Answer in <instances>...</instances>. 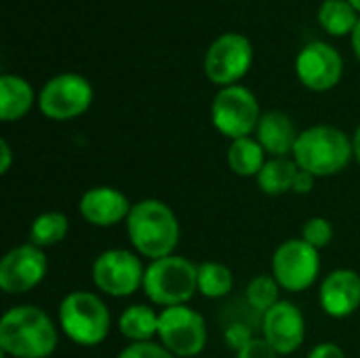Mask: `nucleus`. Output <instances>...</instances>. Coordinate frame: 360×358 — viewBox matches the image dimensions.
<instances>
[{
    "mask_svg": "<svg viewBox=\"0 0 360 358\" xmlns=\"http://www.w3.org/2000/svg\"><path fill=\"white\" fill-rule=\"evenodd\" d=\"M262 338L278 354L289 357L297 352L306 338V319L304 312L287 300H281L259 319Z\"/></svg>",
    "mask_w": 360,
    "mask_h": 358,
    "instance_id": "obj_13",
    "label": "nucleus"
},
{
    "mask_svg": "<svg viewBox=\"0 0 360 358\" xmlns=\"http://www.w3.org/2000/svg\"><path fill=\"white\" fill-rule=\"evenodd\" d=\"M321 274L319 249L310 247L302 238H289L281 243L272 255V276L281 289L289 293H302L310 289Z\"/></svg>",
    "mask_w": 360,
    "mask_h": 358,
    "instance_id": "obj_9",
    "label": "nucleus"
},
{
    "mask_svg": "<svg viewBox=\"0 0 360 358\" xmlns=\"http://www.w3.org/2000/svg\"><path fill=\"white\" fill-rule=\"evenodd\" d=\"M302 241H306L314 249H325L333 241V226L325 217H310L302 226Z\"/></svg>",
    "mask_w": 360,
    "mask_h": 358,
    "instance_id": "obj_26",
    "label": "nucleus"
},
{
    "mask_svg": "<svg viewBox=\"0 0 360 358\" xmlns=\"http://www.w3.org/2000/svg\"><path fill=\"white\" fill-rule=\"evenodd\" d=\"M255 135H257V141L262 143V148L266 150V154H270L272 158L293 154V148L300 137L293 120L278 110H270V112L262 114Z\"/></svg>",
    "mask_w": 360,
    "mask_h": 358,
    "instance_id": "obj_17",
    "label": "nucleus"
},
{
    "mask_svg": "<svg viewBox=\"0 0 360 358\" xmlns=\"http://www.w3.org/2000/svg\"><path fill=\"white\" fill-rule=\"evenodd\" d=\"M316 179H319V177H314L312 173L300 169L297 175H295V181H293V192H295V194H310L312 188H314V184H316Z\"/></svg>",
    "mask_w": 360,
    "mask_h": 358,
    "instance_id": "obj_31",
    "label": "nucleus"
},
{
    "mask_svg": "<svg viewBox=\"0 0 360 358\" xmlns=\"http://www.w3.org/2000/svg\"><path fill=\"white\" fill-rule=\"evenodd\" d=\"M236 358H281L268 344L264 338H253L249 340L238 352H236Z\"/></svg>",
    "mask_w": 360,
    "mask_h": 358,
    "instance_id": "obj_28",
    "label": "nucleus"
},
{
    "mask_svg": "<svg viewBox=\"0 0 360 358\" xmlns=\"http://www.w3.org/2000/svg\"><path fill=\"white\" fill-rule=\"evenodd\" d=\"M59 342L51 317L38 306H15L0 321V350L13 358H49Z\"/></svg>",
    "mask_w": 360,
    "mask_h": 358,
    "instance_id": "obj_1",
    "label": "nucleus"
},
{
    "mask_svg": "<svg viewBox=\"0 0 360 358\" xmlns=\"http://www.w3.org/2000/svg\"><path fill=\"white\" fill-rule=\"evenodd\" d=\"M278 295H281V285L276 283V279L272 274H259L249 281L245 289V304L262 317L264 312H268L272 306L281 302Z\"/></svg>",
    "mask_w": 360,
    "mask_h": 358,
    "instance_id": "obj_25",
    "label": "nucleus"
},
{
    "mask_svg": "<svg viewBox=\"0 0 360 358\" xmlns=\"http://www.w3.org/2000/svg\"><path fill=\"white\" fill-rule=\"evenodd\" d=\"M158 314L160 312L146 304H133L122 310L118 319V331L131 344L152 342V338L158 335Z\"/></svg>",
    "mask_w": 360,
    "mask_h": 358,
    "instance_id": "obj_19",
    "label": "nucleus"
},
{
    "mask_svg": "<svg viewBox=\"0 0 360 358\" xmlns=\"http://www.w3.org/2000/svg\"><path fill=\"white\" fill-rule=\"evenodd\" d=\"M11 162H13V152H11V146L6 139H0V173H8L11 169Z\"/></svg>",
    "mask_w": 360,
    "mask_h": 358,
    "instance_id": "obj_32",
    "label": "nucleus"
},
{
    "mask_svg": "<svg viewBox=\"0 0 360 358\" xmlns=\"http://www.w3.org/2000/svg\"><path fill=\"white\" fill-rule=\"evenodd\" d=\"M34 103V89L21 76L4 74L0 78V118L13 122L23 118Z\"/></svg>",
    "mask_w": 360,
    "mask_h": 358,
    "instance_id": "obj_18",
    "label": "nucleus"
},
{
    "mask_svg": "<svg viewBox=\"0 0 360 358\" xmlns=\"http://www.w3.org/2000/svg\"><path fill=\"white\" fill-rule=\"evenodd\" d=\"M234 289V274L226 264L205 262L198 266V293L207 300H221Z\"/></svg>",
    "mask_w": 360,
    "mask_h": 358,
    "instance_id": "obj_23",
    "label": "nucleus"
},
{
    "mask_svg": "<svg viewBox=\"0 0 360 358\" xmlns=\"http://www.w3.org/2000/svg\"><path fill=\"white\" fill-rule=\"evenodd\" d=\"M295 72L300 82L310 91L333 89L344 74V61L338 49L327 42H312L304 46L295 61Z\"/></svg>",
    "mask_w": 360,
    "mask_h": 358,
    "instance_id": "obj_14",
    "label": "nucleus"
},
{
    "mask_svg": "<svg viewBox=\"0 0 360 358\" xmlns=\"http://www.w3.org/2000/svg\"><path fill=\"white\" fill-rule=\"evenodd\" d=\"M198 291V266L181 255L150 262L143 276L146 298L162 308L184 306Z\"/></svg>",
    "mask_w": 360,
    "mask_h": 358,
    "instance_id": "obj_5",
    "label": "nucleus"
},
{
    "mask_svg": "<svg viewBox=\"0 0 360 358\" xmlns=\"http://www.w3.org/2000/svg\"><path fill=\"white\" fill-rule=\"evenodd\" d=\"M91 82L84 76L72 72L51 78L38 95V108L51 120L78 118L91 108Z\"/></svg>",
    "mask_w": 360,
    "mask_h": 358,
    "instance_id": "obj_10",
    "label": "nucleus"
},
{
    "mask_svg": "<svg viewBox=\"0 0 360 358\" xmlns=\"http://www.w3.org/2000/svg\"><path fill=\"white\" fill-rule=\"evenodd\" d=\"M57 321L68 340L82 348L103 344L112 327L108 304L93 291L68 293L59 304Z\"/></svg>",
    "mask_w": 360,
    "mask_h": 358,
    "instance_id": "obj_4",
    "label": "nucleus"
},
{
    "mask_svg": "<svg viewBox=\"0 0 360 358\" xmlns=\"http://www.w3.org/2000/svg\"><path fill=\"white\" fill-rule=\"evenodd\" d=\"M321 25L333 36H346L354 32L359 17L356 8L348 0H325L319 8Z\"/></svg>",
    "mask_w": 360,
    "mask_h": 358,
    "instance_id": "obj_24",
    "label": "nucleus"
},
{
    "mask_svg": "<svg viewBox=\"0 0 360 358\" xmlns=\"http://www.w3.org/2000/svg\"><path fill=\"white\" fill-rule=\"evenodd\" d=\"M352 49H354V53H356V57H359L360 61V19L359 23H356V27H354V32H352Z\"/></svg>",
    "mask_w": 360,
    "mask_h": 358,
    "instance_id": "obj_33",
    "label": "nucleus"
},
{
    "mask_svg": "<svg viewBox=\"0 0 360 358\" xmlns=\"http://www.w3.org/2000/svg\"><path fill=\"white\" fill-rule=\"evenodd\" d=\"M297 171H300V167L293 158L281 156V158L266 160L264 169L259 171V175L255 179L264 194L283 196L287 192H293V181H295Z\"/></svg>",
    "mask_w": 360,
    "mask_h": 358,
    "instance_id": "obj_21",
    "label": "nucleus"
},
{
    "mask_svg": "<svg viewBox=\"0 0 360 358\" xmlns=\"http://www.w3.org/2000/svg\"><path fill=\"white\" fill-rule=\"evenodd\" d=\"M308 358H346V354H344V350H342L338 344H333V342H323V344H319V346H314V348L310 350Z\"/></svg>",
    "mask_w": 360,
    "mask_h": 358,
    "instance_id": "obj_30",
    "label": "nucleus"
},
{
    "mask_svg": "<svg viewBox=\"0 0 360 358\" xmlns=\"http://www.w3.org/2000/svg\"><path fill=\"white\" fill-rule=\"evenodd\" d=\"M158 340L177 358L198 357L207 346L205 317L190 306H169L158 314Z\"/></svg>",
    "mask_w": 360,
    "mask_h": 358,
    "instance_id": "obj_6",
    "label": "nucleus"
},
{
    "mask_svg": "<svg viewBox=\"0 0 360 358\" xmlns=\"http://www.w3.org/2000/svg\"><path fill=\"white\" fill-rule=\"evenodd\" d=\"M133 205L129 198L112 186H95L80 196L78 211L86 224L95 228H112L127 222Z\"/></svg>",
    "mask_w": 360,
    "mask_h": 358,
    "instance_id": "obj_16",
    "label": "nucleus"
},
{
    "mask_svg": "<svg viewBox=\"0 0 360 358\" xmlns=\"http://www.w3.org/2000/svg\"><path fill=\"white\" fill-rule=\"evenodd\" d=\"M116 358H177L171 354L160 342H137V344H129L127 348H122Z\"/></svg>",
    "mask_w": 360,
    "mask_h": 358,
    "instance_id": "obj_27",
    "label": "nucleus"
},
{
    "mask_svg": "<svg viewBox=\"0 0 360 358\" xmlns=\"http://www.w3.org/2000/svg\"><path fill=\"white\" fill-rule=\"evenodd\" d=\"M46 270L44 249L32 243L13 247L0 260V289L8 295H23L44 281Z\"/></svg>",
    "mask_w": 360,
    "mask_h": 358,
    "instance_id": "obj_12",
    "label": "nucleus"
},
{
    "mask_svg": "<svg viewBox=\"0 0 360 358\" xmlns=\"http://www.w3.org/2000/svg\"><path fill=\"white\" fill-rule=\"evenodd\" d=\"M352 143H354V158H356V162L360 165V124L356 127V133L352 137Z\"/></svg>",
    "mask_w": 360,
    "mask_h": 358,
    "instance_id": "obj_34",
    "label": "nucleus"
},
{
    "mask_svg": "<svg viewBox=\"0 0 360 358\" xmlns=\"http://www.w3.org/2000/svg\"><path fill=\"white\" fill-rule=\"evenodd\" d=\"M68 230H70L68 215H63L59 211H46V213H40L32 222V226H30V243L40 247V249L55 247L68 236Z\"/></svg>",
    "mask_w": 360,
    "mask_h": 358,
    "instance_id": "obj_22",
    "label": "nucleus"
},
{
    "mask_svg": "<svg viewBox=\"0 0 360 358\" xmlns=\"http://www.w3.org/2000/svg\"><path fill=\"white\" fill-rule=\"evenodd\" d=\"M249 340H253L251 327H249V325H245V323H232V325L226 327V342H228V346H230L232 350L238 352Z\"/></svg>",
    "mask_w": 360,
    "mask_h": 358,
    "instance_id": "obj_29",
    "label": "nucleus"
},
{
    "mask_svg": "<svg viewBox=\"0 0 360 358\" xmlns=\"http://www.w3.org/2000/svg\"><path fill=\"white\" fill-rule=\"evenodd\" d=\"M146 268L141 260L127 249L101 251L91 268V279L95 289L110 298H131L135 291L143 289Z\"/></svg>",
    "mask_w": 360,
    "mask_h": 358,
    "instance_id": "obj_7",
    "label": "nucleus"
},
{
    "mask_svg": "<svg viewBox=\"0 0 360 358\" xmlns=\"http://www.w3.org/2000/svg\"><path fill=\"white\" fill-rule=\"evenodd\" d=\"M348 2H350L356 11H360V0H348Z\"/></svg>",
    "mask_w": 360,
    "mask_h": 358,
    "instance_id": "obj_35",
    "label": "nucleus"
},
{
    "mask_svg": "<svg viewBox=\"0 0 360 358\" xmlns=\"http://www.w3.org/2000/svg\"><path fill=\"white\" fill-rule=\"evenodd\" d=\"M124 224L133 249L152 262L173 255L179 245V219L175 211L158 198L135 203Z\"/></svg>",
    "mask_w": 360,
    "mask_h": 358,
    "instance_id": "obj_2",
    "label": "nucleus"
},
{
    "mask_svg": "<svg viewBox=\"0 0 360 358\" xmlns=\"http://www.w3.org/2000/svg\"><path fill=\"white\" fill-rule=\"evenodd\" d=\"M259 118L262 114H259L257 97L247 87L240 84L226 87L213 99L211 106L213 127L221 135L230 137L232 141L240 137H251V133L259 124Z\"/></svg>",
    "mask_w": 360,
    "mask_h": 358,
    "instance_id": "obj_8",
    "label": "nucleus"
},
{
    "mask_svg": "<svg viewBox=\"0 0 360 358\" xmlns=\"http://www.w3.org/2000/svg\"><path fill=\"white\" fill-rule=\"evenodd\" d=\"M266 165V150L253 137L234 139L228 148V167L238 177H257Z\"/></svg>",
    "mask_w": 360,
    "mask_h": 358,
    "instance_id": "obj_20",
    "label": "nucleus"
},
{
    "mask_svg": "<svg viewBox=\"0 0 360 358\" xmlns=\"http://www.w3.org/2000/svg\"><path fill=\"white\" fill-rule=\"evenodd\" d=\"M319 302L325 314L346 319L360 308V274L350 268H338L321 281Z\"/></svg>",
    "mask_w": 360,
    "mask_h": 358,
    "instance_id": "obj_15",
    "label": "nucleus"
},
{
    "mask_svg": "<svg viewBox=\"0 0 360 358\" xmlns=\"http://www.w3.org/2000/svg\"><path fill=\"white\" fill-rule=\"evenodd\" d=\"M354 158V143L342 129L316 124L300 133L293 148V160L300 169L314 177H331L342 173Z\"/></svg>",
    "mask_w": 360,
    "mask_h": 358,
    "instance_id": "obj_3",
    "label": "nucleus"
},
{
    "mask_svg": "<svg viewBox=\"0 0 360 358\" xmlns=\"http://www.w3.org/2000/svg\"><path fill=\"white\" fill-rule=\"evenodd\" d=\"M253 46L243 34H224L207 51L205 74L213 84L232 87L236 84L251 68Z\"/></svg>",
    "mask_w": 360,
    "mask_h": 358,
    "instance_id": "obj_11",
    "label": "nucleus"
}]
</instances>
